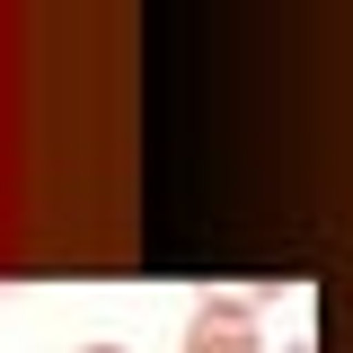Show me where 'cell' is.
I'll list each match as a JSON object with an SVG mask.
<instances>
[{
	"label": "cell",
	"instance_id": "obj_1",
	"mask_svg": "<svg viewBox=\"0 0 353 353\" xmlns=\"http://www.w3.org/2000/svg\"><path fill=\"white\" fill-rule=\"evenodd\" d=\"M185 353H265L256 301H239V292H221V301H194V318H185Z\"/></svg>",
	"mask_w": 353,
	"mask_h": 353
},
{
	"label": "cell",
	"instance_id": "obj_2",
	"mask_svg": "<svg viewBox=\"0 0 353 353\" xmlns=\"http://www.w3.org/2000/svg\"><path fill=\"white\" fill-rule=\"evenodd\" d=\"M80 353H124V345H80Z\"/></svg>",
	"mask_w": 353,
	"mask_h": 353
}]
</instances>
